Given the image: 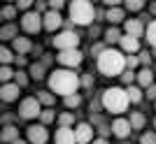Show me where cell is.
Masks as SVG:
<instances>
[{"mask_svg": "<svg viewBox=\"0 0 156 144\" xmlns=\"http://www.w3.org/2000/svg\"><path fill=\"white\" fill-rule=\"evenodd\" d=\"M79 86H82V77H77L72 70H54L49 74V91L56 93V95H75L79 91Z\"/></svg>", "mask_w": 156, "mask_h": 144, "instance_id": "cell-1", "label": "cell"}, {"mask_svg": "<svg viewBox=\"0 0 156 144\" xmlns=\"http://www.w3.org/2000/svg\"><path fill=\"white\" fill-rule=\"evenodd\" d=\"M98 70L103 72L105 77H121L126 72V56L117 49L107 46L100 56H98Z\"/></svg>", "mask_w": 156, "mask_h": 144, "instance_id": "cell-2", "label": "cell"}, {"mask_svg": "<svg viewBox=\"0 0 156 144\" xmlns=\"http://www.w3.org/2000/svg\"><path fill=\"white\" fill-rule=\"evenodd\" d=\"M100 100H103V107L107 111H112V114H121V111H126V107H128V102H130L126 88H121V86L105 88L103 95H100Z\"/></svg>", "mask_w": 156, "mask_h": 144, "instance_id": "cell-3", "label": "cell"}, {"mask_svg": "<svg viewBox=\"0 0 156 144\" xmlns=\"http://www.w3.org/2000/svg\"><path fill=\"white\" fill-rule=\"evenodd\" d=\"M96 19V7L86 0H75L70 5V23H77V26H89L91 21Z\"/></svg>", "mask_w": 156, "mask_h": 144, "instance_id": "cell-4", "label": "cell"}, {"mask_svg": "<svg viewBox=\"0 0 156 144\" xmlns=\"http://www.w3.org/2000/svg\"><path fill=\"white\" fill-rule=\"evenodd\" d=\"M54 46L58 51H70V49H77L79 46V35L75 30H61L56 37H54Z\"/></svg>", "mask_w": 156, "mask_h": 144, "instance_id": "cell-5", "label": "cell"}, {"mask_svg": "<svg viewBox=\"0 0 156 144\" xmlns=\"http://www.w3.org/2000/svg\"><path fill=\"white\" fill-rule=\"evenodd\" d=\"M40 114H42V105H40L37 98H23L19 105V116L26 118V121H30V118H40Z\"/></svg>", "mask_w": 156, "mask_h": 144, "instance_id": "cell-6", "label": "cell"}, {"mask_svg": "<svg viewBox=\"0 0 156 144\" xmlns=\"http://www.w3.org/2000/svg\"><path fill=\"white\" fill-rule=\"evenodd\" d=\"M21 28L26 33H40V28H44V16L37 12H26L21 16Z\"/></svg>", "mask_w": 156, "mask_h": 144, "instance_id": "cell-7", "label": "cell"}, {"mask_svg": "<svg viewBox=\"0 0 156 144\" xmlns=\"http://www.w3.org/2000/svg\"><path fill=\"white\" fill-rule=\"evenodd\" d=\"M82 60H84V56H82V51H79V49H70V51H61V53H58V63L65 67V70L82 65Z\"/></svg>", "mask_w": 156, "mask_h": 144, "instance_id": "cell-8", "label": "cell"}, {"mask_svg": "<svg viewBox=\"0 0 156 144\" xmlns=\"http://www.w3.org/2000/svg\"><path fill=\"white\" fill-rule=\"evenodd\" d=\"M28 142L30 144H47L49 142V132H47V125H28Z\"/></svg>", "mask_w": 156, "mask_h": 144, "instance_id": "cell-9", "label": "cell"}, {"mask_svg": "<svg viewBox=\"0 0 156 144\" xmlns=\"http://www.w3.org/2000/svg\"><path fill=\"white\" fill-rule=\"evenodd\" d=\"M130 130H133V128H130V121L128 118H114V121H112V135H117L119 139H126L130 135Z\"/></svg>", "mask_w": 156, "mask_h": 144, "instance_id": "cell-10", "label": "cell"}, {"mask_svg": "<svg viewBox=\"0 0 156 144\" xmlns=\"http://www.w3.org/2000/svg\"><path fill=\"white\" fill-rule=\"evenodd\" d=\"M75 137H77V144H91L93 142L91 123H79L77 128H75Z\"/></svg>", "mask_w": 156, "mask_h": 144, "instance_id": "cell-11", "label": "cell"}, {"mask_svg": "<svg viewBox=\"0 0 156 144\" xmlns=\"http://www.w3.org/2000/svg\"><path fill=\"white\" fill-rule=\"evenodd\" d=\"M42 16H44V30H49V33H56V30L63 26V16H61L58 12H51V9H49V12L42 14Z\"/></svg>", "mask_w": 156, "mask_h": 144, "instance_id": "cell-12", "label": "cell"}, {"mask_svg": "<svg viewBox=\"0 0 156 144\" xmlns=\"http://www.w3.org/2000/svg\"><path fill=\"white\" fill-rule=\"evenodd\" d=\"M124 30H126V35L137 37V39H140V35H142V33H147V28L142 26V19H128L124 23Z\"/></svg>", "mask_w": 156, "mask_h": 144, "instance_id": "cell-13", "label": "cell"}, {"mask_svg": "<svg viewBox=\"0 0 156 144\" xmlns=\"http://www.w3.org/2000/svg\"><path fill=\"white\" fill-rule=\"evenodd\" d=\"M19 91H21V86L16 84H2V88H0V98L5 100V102H14V100L19 98Z\"/></svg>", "mask_w": 156, "mask_h": 144, "instance_id": "cell-14", "label": "cell"}, {"mask_svg": "<svg viewBox=\"0 0 156 144\" xmlns=\"http://www.w3.org/2000/svg\"><path fill=\"white\" fill-rule=\"evenodd\" d=\"M54 142H56V144H77L75 130H72V128H58V130H56Z\"/></svg>", "mask_w": 156, "mask_h": 144, "instance_id": "cell-15", "label": "cell"}, {"mask_svg": "<svg viewBox=\"0 0 156 144\" xmlns=\"http://www.w3.org/2000/svg\"><path fill=\"white\" fill-rule=\"evenodd\" d=\"M119 44H121V49H124L128 56H133V53L140 51V39H137V37H130V35H124Z\"/></svg>", "mask_w": 156, "mask_h": 144, "instance_id": "cell-16", "label": "cell"}, {"mask_svg": "<svg viewBox=\"0 0 156 144\" xmlns=\"http://www.w3.org/2000/svg\"><path fill=\"white\" fill-rule=\"evenodd\" d=\"M0 139H2L5 144H14L16 139H19V128H16V125H5L2 132H0Z\"/></svg>", "mask_w": 156, "mask_h": 144, "instance_id": "cell-17", "label": "cell"}, {"mask_svg": "<svg viewBox=\"0 0 156 144\" xmlns=\"http://www.w3.org/2000/svg\"><path fill=\"white\" fill-rule=\"evenodd\" d=\"M12 49L16 51V56H23V53H28L33 49V44H30V39H28V37H16L12 42Z\"/></svg>", "mask_w": 156, "mask_h": 144, "instance_id": "cell-18", "label": "cell"}, {"mask_svg": "<svg viewBox=\"0 0 156 144\" xmlns=\"http://www.w3.org/2000/svg\"><path fill=\"white\" fill-rule=\"evenodd\" d=\"M137 84L142 86V88H149V86H154V72H151L149 67H142V70L137 72Z\"/></svg>", "mask_w": 156, "mask_h": 144, "instance_id": "cell-19", "label": "cell"}, {"mask_svg": "<svg viewBox=\"0 0 156 144\" xmlns=\"http://www.w3.org/2000/svg\"><path fill=\"white\" fill-rule=\"evenodd\" d=\"M124 9H121V7H110V9H107V14H105V19L110 21V23H121V21H124Z\"/></svg>", "mask_w": 156, "mask_h": 144, "instance_id": "cell-20", "label": "cell"}, {"mask_svg": "<svg viewBox=\"0 0 156 144\" xmlns=\"http://www.w3.org/2000/svg\"><path fill=\"white\" fill-rule=\"evenodd\" d=\"M35 98L40 100V105L44 107V109H49V107H51L54 102H56V95H54L51 91H40L37 95H35Z\"/></svg>", "mask_w": 156, "mask_h": 144, "instance_id": "cell-21", "label": "cell"}, {"mask_svg": "<svg viewBox=\"0 0 156 144\" xmlns=\"http://www.w3.org/2000/svg\"><path fill=\"white\" fill-rule=\"evenodd\" d=\"M121 37H124V35H121V30H119V28H107V30H105V44H117V42H121Z\"/></svg>", "mask_w": 156, "mask_h": 144, "instance_id": "cell-22", "label": "cell"}, {"mask_svg": "<svg viewBox=\"0 0 156 144\" xmlns=\"http://www.w3.org/2000/svg\"><path fill=\"white\" fill-rule=\"evenodd\" d=\"M19 37V35H16V26H14V23H7V26H2L0 28V39H16Z\"/></svg>", "mask_w": 156, "mask_h": 144, "instance_id": "cell-23", "label": "cell"}, {"mask_svg": "<svg viewBox=\"0 0 156 144\" xmlns=\"http://www.w3.org/2000/svg\"><path fill=\"white\" fill-rule=\"evenodd\" d=\"M128 121H130V128H133V130H140V128H144V121H147V118H144L142 111H133Z\"/></svg>", "mask_w": 156, "mask_h": 144, "instance_id": "cell-24", "label": "cell"}, {"mask_svg": "<svg viewBox=\"0 0 156 144\" xmlns=\"http://www.w3.org/2000/svg\"><path fill=\"white\" fill-rule=\"evenodd\" d=\"M12 60H16L14 51H12V49H7V46H0V63H2V65H9Z\"/></svg>", "mask_w": 156, "mask_h": 144, "instance_id": "cell-25", "label": "cell"}, {"mask_svg": "<svg viewBox=\"0 0 156 144\" xmlns=\"http://www.w3.org/2000/svg\"><path fill=\"white\" fill-rule=\"evenodd\" d=\"M44 63H33L30 65V77L33 79H44Z\"/></svg>", "mask_w": 156, "mask_h": 144, "instance_id": "cell-26", "label": "cell"}, {"mask_svg": "<svg viewBox=\"0 0 156 144\" xmlns=\"http://www.w3.org/2000/svg\"><path fill=\"white\" fill-rule=\"evenodd\" d=\"M126 93H128V100H130V102H142V91H140L137 86H128Z\"/></svg>", "mask_w": 156, "mask_h": 144, "instance_id": "cell-27", "label": "cell"}, {"mask_svg": "<svg viewBox=\"0 0 156 144\" xmlns=\"http://www.w3.org/2000/svg\"><path fill=\"white\" fill-rule=\"evenodd\" d=\"M144 37H147V42H149V44L156 49V21H151L149 26H147V33H144Z\"/></svg>", "mask_w": 156, "mask_h": 144, "instance_id": "cell-28", "label": "cell"}, {"mask_svg": "<svg viewBox=\"0 0 156 144\" xmlns=\"http://www.w3.org/2000/svg\"><path fill=\"white\" fill-rule=\"evenodd\" d=\"M0 16L5 21H12L14 16H16V5H5L2 9H0Z\"/></svg>", "mask_w": 156, "mask_h": 144, "instance_id": "cell-29", "label": "cell"}, {"mask_svg": "<svg viewBox=\"0 0 156 144\" xmlns=\"http://www.w3.org/2000/svg\"><path fill=\"white\" fill-rule=\"evenodd\" d=\"M14 74H16V72H14L9 65L0 67V79H2V84H9V79H14Z\"/></svg>", "mask_w": 156, "mask_h": 144, "instance_id": "cell-30", "label": "cell"}, {"mask_svg": "<svg viewBox=\"0 0 156 144\" xmlns=\"http://www.w3.org/2000/svg\"><path fill=\"white\" fill-rule=\"evenodd\" d=\"M79 105H82V95H79V93H75V95H68V98H65V107H68V109L79 107Z\"/></svg>", "mask_w": 156, "mask_h": 144, "instance_id": "cell-31", "label": "cell"}, {"mask_svg": "<svg viewBox=\"0 0 156 144\" xmlns=\"http://www.w3.org/2000/svg\"><path fill=\"white\" fill-rule=\"evenodd\" d=\"M54 118H56V114H54V109L49 107V109H42V114H40V121H42V125L51 123Z\"/></svg>", "mask_w": 156, "mask_h": 144, "instance_id": "cell-32", "label": "cell"}, {"mask_svg": "<svg viewBox=\"0 0 156 144\" xmlns=\"http://www.w3.org/2000/svg\"><path fill=\"white\" fill-rule=\"evenodd\" d=\"M58 123H61V128H70V125L75 123V116H72L70 111H65V114L58 116Z\"/></svg>", "mask_w": 156, "mask_h": 144, "instance_id": "cell-33", "label": "cell"}, {"mask_svg": "<svg viewBox=\"0 0 156 144\" xmlns=\"http://www.w3.org/2000/svg\"><path fill=\"white\" fill-rule=\"evenodd\" d=\"M133 79H137V74H135L133 70H126L124 74H121V81L126 84V88H128V86H133Z\"/></svg>", "mask_w": 156, "mask_h": 144, "instance_id": "cell-34", "label": "cell"}, {"mask_svg": "<svg viewBox=\"0 0 156 144\" xmlns=\"http://www.w3.org/2000/svg\"><path fill=\"white\" fill-rule=\"evenodd\" d=\"M142 7H144L142 0H128V2H126V9H128V12H140Z\"/></svg>", "mask_w": 156, "mask_h": 144, "instance_id": "cell-35", "label": "cell"}, {"mask_svg": "<svg viewBox=\"0 0 156 144\" xmlns=\"http://www.w3.org/2000/svg\"><path fill=\"white\" fill-rule=\"evenodd\" d=\"M14 84H16V86H26L28 84V74H26V72H21V70H16V74H14Z\"/></svg>", "mask_w": 156, "mask_h": 144, "instance_id": "cell-36", "label": "cell"}, {"mask_svg": "<svg viewBox=\"0 0 156 144\" xmlns=\"http://www.w3.org/2000/svg\"><path fill=\"white\" fill-rule=\"evenodd\" d=\"M140 65V58L137 56H126V70H135Z\"/></svg>", "mask_w": 156, "mask_h": 144, "instance_id": "cell-37", "label": "cell"}, {"mask_svg": "<svg viewBox=\"0 0 156 144\" xmlns=\"http://www.w3.org/2000/svg\"><path fill=\"white\" fill-rule=\"evenodd\" d=\"M137 58H140V65H144V67L151 65V53H149V51H140V56H137Z\"/></svg>", "mask_w": 156, "mask_h": 144, "instance_id": "cell-38", "label": "cell"}, {"mask_svg": "<svg viewBox=\"0 0 156 144\" xmlns=\"http://www.w3.org/2000/svg\"><path fill=\"white\" fill-rule=\"evenodd\" d=\"M105 49H107V44H105V42H98V44H93V46H91V53L98 58V56H100V53H103Z\"/></svg>", "mask_w": 156, "mask_h": 144, "instance_id": "cell-39", "label": "cell"}, {"mask_svg": "<svg viewBox=\"0 0 156 144\" xmlns=\"http://www.w3.org/2000/svg\"><path fill=\"white\" fill-rule=\"evenodd\" d=\"M140 144H156V135L154 132H144L140 137Z\"/></svg>", "mask_w": 156, "mask_h": 144, "instance_id": "cell-40", "label": "cell"}, {"mask_svg": "<svg viewBox=\"0 0 156 144\" xmlns=\"http://www.w3.org/2000/svg\"><path fill=\"white\" fill-rule=\"evenodd\" d=\"M82 86H84V88H91L93 86V74H82Z\"/></svg>", "mask_w": 156, "mask_h": 144, "instance_id": "cell-41", "label": "cell"}, {"mask_svg": "<svg viewBox=\"0 0 156 144\" xmlns=\"http://www.w3.org/2000/svg\"><path fill=\"white\" fill-rule=\"evenodd\" d=\"M30 5H33L30 0H19V2H16V9H23V12H26V9H28Z\"/></svg>", "mask_w": 156, "mask_h": 144, "instance_id": "cell-42", "label": "cell"}, {"mask_svg": "<svg viewBox=\"0 0 156 144\" xmlns=\"http://www.w3.org/2000/svg\"><path fill=\"white\" fill-rule=\"evenodd\" d=\"M49 7H51V12H58L61 7H63V0H51V2H49Z\"/></svg>", "mask_w": 156, "mask_h": 144, "instance_id": "cell-43", "label": "cell"}, {"mask_svg": "<svg viewBox=\"0 0 156 144\" xmlns=\"http://www.w3.org/2000/svg\"><path fill=\"white\" fill-rule=\"evenodd\" d=\"M147 98H149V100H156V84L147 88Z\"/></svg>", "mask_w": 156, "mask_h": 144, "instance_id": "cell-44", "label": "cell"}, {"mask_svg": "<svg viewBox=\"0 0 156 144\" xmlns=\"http://www.w3.org/2000/svg\"><path fill=\"white\" fill-rule=\"evenodd\" d=\"M35 12H37V14L44 12V14H47V5H44V2H35Z\"/></svg>", "mask_w": 156, "mask_h": 144, "instance_id": "cell-45", "label": "cell"}, {"mask_svg": "<svg viewBox=\"0 0 156 144\" xmlns=\"http://www.w3.org/2000/svg\"><path fill=\"white\" fill-rule=\"evenodd\" d=\"M16 65H26V58H23V56H16Z\"/></svg>", "mask_w": 156, "mask_h": 144, "instance_id": "cell-46", "label": "cell"}, {"mask_svg": "<svg viewBox=\"0 0 156 144\" xmlns=\"http://www.w3.org/2000/svg\"><path fill=\"white\" fill-rule=\"evenodd\" d=\"M91 144H110V142H107V139H103V137H100V139H93Z\"/></svg>", "mask_w": 156, "mask_h": 144, "instance_id": "cell-47", "label": "cell"}, {"mask_svg": "<svg viewBox=\"0 0 156 144\" xmlns=\"http://www.w3.org/2000/svg\"><path fill=\"white\" fill-rule=\"evenodd\" d=\"M14 144H30V142H23V139H16Z\"/></svg>", "mask_w": 156, "mask_h": 144, "instance_id": "cell-48", "label": "cell"}, {"mask_svg": "<svg viewBox=\"0 0 156 144\" xmlns=\"http://www.w3.org/2000/svg\"><path fill=\"white\" fill-rule=\"evenodd\" d=\"M149 9H151V12H154V14H156V5H149Z\"/></svg>", "mask_w": 156, "mask_h": 144, "instance_id": "cell-49", "label": "cell"}, {"mask_svg": "<svg viewBox=\"0 0 156 144\" xmlns=\"http://www.w3.org/2000/svg\"><path fill=\"white\" fill-rule=\"evenodd\" d=\"M154 128H156V118H154Z\"/></svg>", "mask_w": 156, "mask_h": 144, "instance_id": "cell-50", "label": "cell"}]
</instances>
